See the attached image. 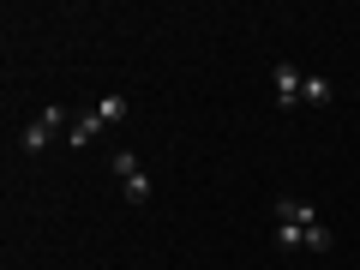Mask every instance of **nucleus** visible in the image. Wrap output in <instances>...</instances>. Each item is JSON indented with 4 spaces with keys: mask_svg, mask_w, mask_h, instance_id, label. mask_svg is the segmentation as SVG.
I'll return each instance as SVG.
<instances>
[{
    "mask_svg": "<svg viewBox=\"0 0 360 270\" xmlns=\"http://www.w3.org/2000/svg\"><path fill=\"white\" fill-rule=\"evenodd\" d=\"M276 229H295L307 240V252H330V229L319 222V210L307 198H276Z\"/></svg>",
    "mask_w": 360,
    "mask_h": 270,
    "instance_id": "nucleus-1",
    "label": "nucleus"
},
{
    "mask_svg": "<svg viewBox=\"0 0 360 270\" xmlns=\"http://www.w3.org/2000/svg\"><path fill=\"white\" fill-rule=\"evenodd\" d=\"M330 96H336V84H330V78H319V72H307V78H300V103H330Z\"/></svg>",
    "mask_w": 360,
    "mask_h": 270,
    "instance_id": "nucleus-6",
    "label": "nucleus"
},
{
    "mask_svg": "<svg viewBox=\"0 0 360 270\" xmlns=\"http://www.w3.org/2000/svg\"><path fill=\"white\" fill-rule=\"evenodd\" d=\"M300 78H307L300 66L276 60V103H283V108H295V103H300Z\"/></svg>",
    "mask_w": 360,
    "mask_h": 270,
    "instance_id": "nucleus-4",
    "label": "nucleus"
},
{
    "mask_svg": "<svg viewBox=\"0 0 360 270\" xmlns=\"http://www.w3.org/2000/svg\"><path fill=\"white\" fill-rule=\"evenodd\" d=\"M108 168H115V180L127 186V205H150V180H144V168H139V156H132V150H115V156H108Z\"/></svg>",
    "mask_w": 360,
    "mask_h": 270,
    "instance_id": "nucleus-3",
    "label": "nucleus"
},
{
    "mask_svg": "<svg viewBox=\"0 0 360 270\" xmlns=\"http://www.w3.org/2000/svg\"><path fill=\"white\" fill-rule=\"evenodd\" d=\"M96 132H103V115H96V108H90V115H72V127H66V144H72V150H84Z\"/></svg>",
    "mask_w": 360,
    "mask_h": 270,
    "instance_id": "nucleus-5",
    "label": "nucleus"
},
{
    "mask_svg": "<svg viewBox=\"0 0 360 270\" xmlns=\"http://www.w3.org/2000/svg\"><path fill=\"white\" fill-rule=\"evenodd\" d=\"M66 127H72V108H60V103H54V108H42V115H37V120L25 127L18 150H25V156H42V150L54 144V132H66Z\"/></svg>",
    "mask_w": 360,
    "mask_h": 270,
    "instance_id": "nucleus-2",
    "label": "nucleus"
},
{
    "mask_svg": "<svg viewBox=\"0 0 360 270\" xmlns=\"http://www.w3.org/2000/svg\"><path fill=\"white\" fill-rule=\"evenodd\" d=\"M96 115H103V127H120V120H127V96H103V103H96Z\"/></svg>",
    "mask_w": 360,
    "mask_h": 270,
    "instance_id": "nucleus-7",
    "label": "nucleus"
}]
</instances>
